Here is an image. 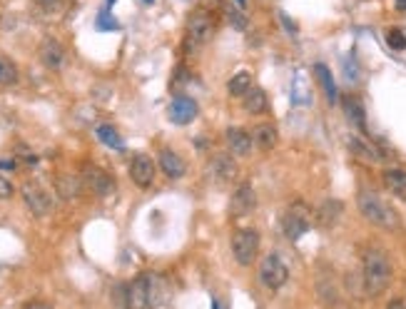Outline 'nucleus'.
<instances>
[{
  "label": "nucleus",
  "mask_w": 406,
  "mask_h": 309,
  "mask_svg": "<svg viewBox=\"0 0 406 309\" xmlns=\"http://www.w3.org/2000/svg\"><path fill=\"white\" fill-rule=\"evenodd\" d=\"M349 147L354 150L356 158H364V160H369V163H379V160H384V155H381V152L376 150L374 145H369L364 137H351Z\"/></svg>",
  "instance_id": "23"
},
{
  "label": "nucleus",
  "mask_w": 406,
  "mask_h": 309,
  "mask_svg": "<svg viewBox=\"0 0 406 309\" xmlns=\"http://www.w3.org/2000/svg\"><path fill=\"white\" fill-rule=\"evenodd\" d=\"M0 170H16V160H0Z\"/></svg>",
  "instance_id": "33"
},
{
  "label": "nucleus",
  "mask_w": 406,
  "mask_h": 309,
  "mask_svg": "<svg viewBox=\"0 0 406 309\" xmlns=\"http://www.w3.org/2000/svg\"><path fill=\"white\" fill-rule=\"evenodd\" d=\"M16 80H18L16 67H13L11 63H3V60H0V82H3V85H13Z\"/></svg>",
  "instance_id": "28"
},
{
  "label": "nucleus",
  "mask_w": 406,
  "mask_h": 309,
  "mask_svg": "<svg viewBox=\"0 0 406 309\" xmlns=\"http://www.w3.org/2000/svg\"><path fill=\"white\" fill-rule=\"evenodd\" d=\"M82 188H87L90 193H95L97 197H110L115 193V180L97 165H82Z\"/></svg>",
  "instance_id": "9"
},
{
  "label": "nucleus",
  "mask_w": 406,
  "mask_h": 309,
  "mask_svg": "<svg viewBox=\"0 0 406 309\" xmlns=\"http://www.w3.org/2000/svg\"><path fill=\"white\" fill-rule=\"evenodd\" d=\"M252 140H254V145H257L259 150L269 152L272 147L277 145V140H280V132H277V127L272 125V122H262V125H257L252 130Z\"/></svg>",
  "instance_id": "18"
},
{
  "label": "nucleus",
  "mask_w": 406,
  "mask_h": 309,
  "mask_svg": "<svg viewBox=\"0 0 406 309\" xmlns=\"http://www.w3.org/2000/svg\"><path fill=\"white\" fill-rule=\"evenodd\" d=\"M168 112H170V120H172L175 125H190V122L197 117L199 107H197V102H194L192 97L180 95V97H175V100L170 102Z\"/></svg>",
  "instance_id": "12"
},
{
  "label": "nucleus",
  "mask_w": 406,
  "mask_h": 309,
  "mask_svg": "<svg viewBox=\"0 0 406 309\" xmlns=\"http://www.w3.org/2000/svg\"><path fill=\"white\" fill-rule=\"evenodd\" d=\"M394 269H391L389 254L381 247H366L361 254V279H364V292L369 297H379L381 292H386V287L391 284Z\"/></svg>",
  "instance_id": "1"
},
{
  "label": "nucleus",
  "mask_w": 406,
  "mask_h": 309,
  "mask_svg": "<svg viewBox=\"0 0 406 309\" xmlns=\"http://www.w3.org/2000/svg\"><path fill=\"white\" fill-rule=\"evenodd\" d=\"M55 193L62 200H77L82 193V180L75 175H57L55 178Z\"/></svg>",
  "instance_id": "20"
},
{
  "label": "nucleus",
  "mask_w": 406,
  "mask_h": 309,
  "mask_svg": "<svg viewBox=\"0 0 406 309\" xmlns=\"http://www.w3.org/2000/svg\"><path fill=\"white\" fill-rule=\"evenodd\" d=\"M386 43H389L391 50H404V48H406V36L394 28V31L386 33Z\"/></svg>",
  "instance_id": "27"
},
{
  "label": "nucleus",
  "mask_w": 406,
  "mask_h": 309,
  "mask_svg": "<svg viewBox=\"0 0 406 309\" xmlns=\"http://www.w3.org/2000/svg\"><path fill=\"white\" fill-rule=\"evenodd\" d=\"M23 195V202H26V207L31 210L35 217H45V215L53 212V197L50 193H48L43 185L38 183H26L21 190Z\"/></svg>",
  "instance_id": "8"
},
{
  "label": "nucleus",
  "mask_w": 406,
  "mask_h": 309,
  "mask_svg": "<svg viewBox=\"0 0 406 309\" xmlns=\"http://www.w3.org/2000/svg\"><path fill=\"white\" fill-rule=\"evenodd\" d=\"M148 3H150V0H148Z\"/></svg>",
  "instance_id": "36"
},
{
  "label": "nucleus",
  "mask_w": 406,
  "mask_h": 309,
  "mask_svg": "<svg viewBox=\"0 0 406 309\" xmlns=\"http://www.w3.org/2000/svg\"><path fill=\"white\" fill-rule=\"evenodd\" d=\"M212 33H214L212 16H209L207 11H202V8H197V11H194L192 16H190V21H187L185 48H187L190 53L199 50V48H204L209 40H212Z\"/></svg>",
  "instance_id": "3"
},
{
  "label": "nucleus",
  "mask_w": 406,
  "mask_h": 309,
  "mask_svg": "<svg viewBox=\"0 0 406 309\" xmlns=\"http://www.w3.org/2000/svg\"><path fill=\"white\" fill-rule=\"evenodd\" d=\"M386 309H406V304L401 302V299H391V302L386 304Z\"/></svg>",
  "instance_id": "32"
},
{
  "label": "nucleus",
  "mask_w": 406,
  "mask_h": 309,
  "mask_svg": "<svg viewBox=\"0 0 406 309\" xmlns=\"http://www.w3.org/2000/svg\"><path fill=\"white\" fill-rule=\"evenodd\" d=\"M396 3V8H399L401 13H406V0H394Z\"/></svg>",
  "instance_id": "34"
},
{
  "label": "nucleus",
  "mask_w": 406,
  "mask_h": 309,
  "mask_svg": "<svg viewBox=\"0 0 406 309\" xmlns=\"http://www.w3.org/2000/svg\"><path fill=\"white\" fill-rule=\"evenodd\" d=\"M257 207V193L249 183L239 185L237 190L232 193V200H229V215L232 217H244V215L254 212Z\"/></svg>",
  "instance_id": "10"
},
{
  "label": "nucleus",
  "mask_w": 406,
  "mask_h": 309,
  "mask_svg": "<svg viewBox=\"0 0 406 309\" xmlns=\"http://www.w3.org/2000/svg\"><path fill=\"white\" fill-rule=\"evenodd\" d=\"M341 212H344V205H341L339 200L329 197V200H324L319 207H317L314 219H317V224H319L322 229H331L341 219Z\"/></svg>",
  "instance_id": "16"
},
{
  "label": "nucleus",
  "mask_w": 406,
  "mask_h": 309,
  "mask_svg": "<svg viewBox=\"0 0 406 309\" xmlns=\"http://www.w3.org/2000/svg\"><path fill=\"white\" fill-rule=\"evenodd\" d=\"M314 75H317V80H319V85L324 87L327 100L336 102V82H334V77H331L329 67H327L324 63H317V65H314Z\"/></svg>",
  "instance_id": "24"
},
{
  "label": "nucleus",
  "mask_w": 406,
  "mask_h": 309,
  "mask_svg": "<svg viewBox=\"0 0 406 309\" xmlns=\"http://www.w3.org/2000/svg\"><path fill=\"white\" fill-rule=\"evenodd\" d=\"M242 107L249 115H262V112L267 110V95H264L262 87H252V90L242 97Z\"/></svg>",
  "instance_id": "22"
},
{
  "label": "nucleus",
  "mask_w": 406,
  "mask_h": 309,
  "mask_svg": "<svg viewBox=\"0 0 406 309\" xmlns=\"http://www.w3.org/2000/svg\"><path fill=\"white\" fill-rule=\"evenodd\" d=\"M234 3H237L239 8H247V0H234Z\"/></svg>",
  "instance_id": "35"
},
{
  "label": "nucleus",
  "mask_w": 406,
  "mask_h": 309,
  "mask_svg": "<svg viewBox=\"0 0 406 309\" xmlns=\"http://www.w3.org/2000/svg\"><path fill=\"white\" fill-rule=\"evenodd\" d=\"M158 163H160V170H163L170 180H180V178H185V173H187V165H185V160L180 158L175 150H168V147H165V150H160Z\"/></svg>",
  "instance_id": "17"
},
{
  "label": "nucleus",
  "mask_w": 406,
  "mask_h": 309,
  "mask_svg": "<svg viewBox=\"0 0 406 309\" xmlns=\"http://www.w3.org/2000/svg\"><path fill=\"white\" fill-rule=\"evenodd\" d=\"M209 170H212V178L217 180V183H222V185L232 183V180L237 178V163H234V155H229V152H219V155H214Z\"/></svg>",
  "instance_id": "15"
},
{
  "label": "nucleus",
  "mask_w": 406,
  "mask_h": 309,
  "mask_svg": "<svg viewBox=\"0 0 406 309\" xmlns=\"http://www.w3.org/2000/svg\"><path fill=\"white\" fill-rule=\"evenodd\" d=\"M95 135H97V140H100L102 145L112 147V150H125V142H122L120 132H117L112 125H100L95 130Z\"/></svg>",
  "instance_id": "26"
},
{
  "label": "nucleus",
  "mask_w": 406,
  "mask_h": 309,
  "mask_svg": "<svg viewBox=\"0 0 406 309\" xmlns=\"http://www.w3.org/2000/svg\"><path fill=\"white\" fill-rule=\"evenodd\" d=\"M309 227H312V212L307 210V205L295 202L290 210H287L285 219H282V229H285L287 239L297 242V239H302L307 232H309Z\"/></svg>",
  "instance_id": "6"
},
{
  "label": "nucleus",
  "mask_w": 406,
  "mask_h": 309,
  "mask_svg": "<svg viewBox=\"0 0 406 309\" xmlns=\"http://www.w3.org/2000/svg\"><path fill=\"white\" fill-rule=\"evenodd\" d=\"M384 188L389 190L394 197H399L406 202V170H401V168L384 170Z\"/></svg>",
  "instance_id": "19"
},
{
  "label": "nucleus",
  "mask_w": 406,
  "mask_h": 309,
  "mask_svg": "<svg viewBox=\"0 0 406 309\" xmlns=\"http://www.w3.org/2000/svg\"><path fill=\"white\" fill-rule=\"evenodd\" d=\"M40 63L48 67V70H60L65 65V48L55 40V38H45L40 43Z\"/></svg>",
  "instance_id": "14"
},
{
  "label": "nucleus",
  "mask_w": 406,
  "mask_h": 309,
  "mask_svg": "<svg viewBox=\"0 0 406 309\" xmlns=\"http://www.w3.org/2000/svg\"><path fill=\"white\" fill-rule=\"evenodd\" d=\"M125 307L127 309H153V287H150V274L132 279L130 284H125Z\"/></svg>",
  "instance_id": "7"
},
{
  "label": "nucleus",
  "mask_w": 406,
  "mask_h": 309,
  "mask_svg": "<svg viewBox=\"0 0 406 309\" xmlns=\"http://www.w3.org/2000/svg\"><path fill=\"white\" fill-rule=\"evenodd\" d=\"M26 309H53L50 302H43V299H33L31 304H28Z\"/></svg>",
  "instance_id": "31"
},
{
  "label": "nucleus",
  "mask_w": 406,
  "mask_h": 309,
  "mask_svg": "<svg viewBox=\"0 0 406 309\" xmlns=\"http://www.w3.org/2000/svg\"><path fill=\"white\" fill-rule=\"evenodd\" d=\"M224 140H227L229 155H234V158H247L254 145L252 135H249L247 130H242V127H229V130L224 132Z\"/></svg>",
  "instance_id": "13"
},
{
  "label": "nucleus",
  "mask_w": 406,
  "mask_h": 309,
  "mask_svg": "<svg viewBox=\"0 0 406 309\" xmlns=\"http://www.w3.org/2000/svg\"><path fill=\"white\" fill-rule=\"evenodd\" d=\"M155 163H153V158H148V155H135L132 158V163H130V178H132V183L138 185V188H143V190H148L150 185L155 183Z\"/></svg>",
  "instance_id": "11"
},
{
  "label": "nucleus",
  "mask_w": 406,
  "mask_h": 309,
  "mask_svg": "<svg viewBox=\"0 0 406 309\" xmlns=\"http://www.w3.org/2000/svg\"><path fill=\"white\" fill-rule=\"evenodd\" d=\"M11 195H13V185H11V180L0 175V200H8V197H11Z\"/></svg>",
  "instance_id": "30"
},
{
  "label": "nucleus",
  "mask_w": 406,
  "mask_h": 309,
  "mask_svg": "<svg viewBox=\"0 0 406 309\" xmlns=\"http://www.w3.org/2000/svg\"><path fill=\"white\" fill-rule=\"evenodd\" d=\"M257 274H259V282H262L269 292H277V289L285 287L287 279H290V269H287V264L282 262L280 254H275V252L264 254V259L259 262Z\"/></svg>",
  "instance_id": "5"
},
{
  "label": "nucleus",
  "mask_w": 406,
  "mask_h": 309,
  "mask_svg": "<svg viewBox=\"0 0 406 309\" xmlns=\"http://www.w3.org/2000/svg\"><path fill=\"white\" fill-rule=\"evenodd\" d=\"M356 205H359L361 217L374 224V227L389 229V232L399 229V215H396V210L386 200H381L374 190H359Z\"/></svg>",
  "instance_id": "2"
},
{
  "label": "nucleus",
  "mask_w": 406,
  "mask_h": 309,
  "mask_svg": "<svg viewBox=\"0 0 406 309\" xmlns=\"http://www.w3.org/2000/svg\"><path fill=\"white\" fill-rule=\"evenodd\" d=\"M341 105H344V112H346V117H349L351 125L359 127L361 132H366V112H364V105L359 102V97L346 95L344 100H341Z\"/></svg>",
  "instance_id": "21"
},
{
  "label": "nucleus",
  "mask_w": 406,
  "mask_h": 309,
  "mask_svg": "<svg viewBox=\"0 0 406 309\" xmlns=\"http://www.w3.org/2000/svg\"><path fill=\"white\" fill-rule=\"evenodd\" d=\"M252 75H249L247 70H239L237 75H232L229 77V82H227V92L232 97H244L249 90H252Z\"/></svg>",
  "instance_id": "25"
},
{
  "label": "nucleus",
  "mask_w": 406,
  "mask_h": 309,
  "mask_svg": "<svg viewBox=\"0 0 406 309\" xmlns=\"http://www.w3.org/2000/svg\"><path fill=\"white\" fill-rule=\"evenodd\" d=\"M40 11H45V13H57V11H62V0H33Z\"/></svg>",
  "instance_id": "29"
},
{
  "label": "nucleus",
  "mask_w": 406,
  "mask_h": 309,
  "mask_svg": "<svg viewBox=\"0 0 406 309\" xmlns=\"http://www.w3.org/2000/svg\"><path fill=\"white\" fill-rule=\"evenodd\" d=\"M259 254V232L257 229H237L232 234V257L242 267H252Z\"/></svg>",
  "instance_id": "4"
}]
</instances>
